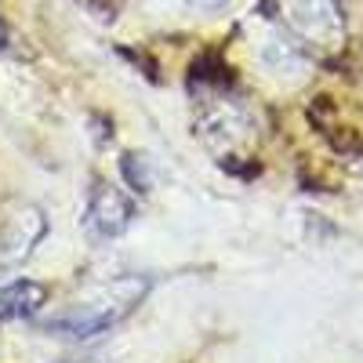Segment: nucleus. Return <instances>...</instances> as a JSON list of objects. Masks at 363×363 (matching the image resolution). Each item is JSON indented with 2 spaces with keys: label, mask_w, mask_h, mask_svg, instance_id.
Wrapping results in <instances>:
<instances>
[{
  "label": "nucleus",
  "mask_w": 363,
  "mask_h": 363,
  "mask_svg": "<svg viewBox=\"0 0 363 363\" xmlns=\"http://www.w3.org/2000/svg\"><path fill=\"white\" fill-rule=\"evenodd\" d=\"M145 294V280H120L113 284L102 298L95 301H84V306H73L66 313H58L51 320H44L40 327L48 335H58V338H73V342H84V338H99L106 335L109 327H116L124 320Z\"/></svg>",
  "instance_id": "nucleus-1"
},
{
  "label": "nucleus",
  "mask_w": 363,
  "mask_h": 363,
  "mask_svg": "<svg viewBox=\"0 0 363 363\" xmlns=\"http://www.w3.org/2000/svg\"><path fill=\"white\" fill-rule=\"evenodd\" d=\"M131 218H135L131 200L109 182H95V189L87 196V229L102 240H116L131 225Z\"/></svg>",
  "instance_id": "nucleus-2"
},
{
  "label": "nucleus",
  "mask_w": 363,
  "mask_h": 363,
  "mask_svg": "<svg viewBox=\"0 0 363 363\" xmlns=\"http://www.w3.org/2000/svg\"><path fill=\"white\" fill-rule=\"evenodd\" d=\"M44 233H48V218L40 207H22L18 215H11L4 222V229H0V265L11 269V265L26 262Z\"/></svg>",
  "instance_id": "nucleus-3"
},
{
  "label": "nucleus",
  "mask_w": 363,
  "mask_h": 363,
  "mask_svg": "<svg viewBox=\"0 0 363 363\" xmlns=\"http://www.w3.org/2000/svg\"><path fill=\"white\" fill-rule=\"evenodd\" d=\"M48 306V284L40 280H11L0 287V323L29 320Z\"/></svg>",
  "instance_id": "nucleus-4"
},
{
  "label": "nucleus",
  "mask_w": 363,
  "mask_h": 363,
  "mask_svg": "<svg viewBox=\"0 0 363 363\" xmlns=\"http://www.w3.org/2000/svg\"><path fill=\"white\" fill-rule=\"evenodd\" d=\"M8 44V29H4V18H0V48Z\"/></svg>",
  "instance_id": "nucleus-5"
}]
</instances>
